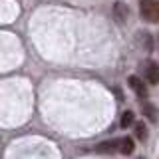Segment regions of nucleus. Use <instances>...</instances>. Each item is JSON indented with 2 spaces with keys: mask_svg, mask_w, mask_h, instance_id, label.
Segmentation results:
<instances>
[{
  "mask_svg": "<svg viewBox=\"0 0 159 159\" xmlns=\"http://www.w3.org/2000/svg\"><path fill=\"white\" fill-rule=\"evenodd\" d=\"M116 149H119V139H111V141H102L96 147L98 153H113Z\"/></svg>",
  "mask_w": 159,
  "mask_h": 159,
  "instance_id": "obj_5",
  "label": "nucleus"
},
{
  "mask_svg": "<svg viewBox=\"0 0 159 159\" xmlns=\"http://www.w3.org/2000/svg\"><path fill=\"white\" fill-rule=\"evenodd\" d=\"M137 40H139V44H141L147 52H151V50H153V38H151V34H149V32H145V30L137 32Z\"/></svg>",
  "mask_w": 159,
  "mask_h": 159,
  "instance_id": "obj_6",
  "label": "nucleus"
},
{
  "mask_svg": "<svg viewBox=\"0 0 159 159\" xmlns=\"http://www.w3.org/2000/svg\"><path fill=\"white\" fill-rule=\"evenodd\" d=\"M133 149H135V145H133V139H131V137L119 139V151H121V153H125V155H131Z\"/></svg>",
  "mask_w": 159,
  "mask_h": 159,
  "instance_id": "obj_7",
  "label": "nucleus"
},
{
  "mask_svg": "<svg viewBox=\"0 0 159 159\" xmlns=\"http://www.w3.org/2000/svg\"><path fill=\"white\" fill-rule=\"evenodd\" d=\"M143 113H145V117L149 119V121H157V117H159V111H157V107L153 106V103H143Z\"/></svg>",
  "mask_w": 159,
  "mask_h": 159,
  "instance_id": "obj_8",
  "label": "nucleus"
},
{
  "mask_svg": "<svg viewBox=\"0 0 159 159\" xmlns=\"http://www.w3.org/2000/svg\"><path fill=\"white\" fill-rule=\"evenodd\" d=\"M133 119H135V116H133V111H123V116H121V121H119V125H121L123 129L129 127V125H133Z\"/></svg>",
  "mask_w": 159,
  "mask_h": 159,
  "instance_id": "obj_9",
  "label": "nucleus"
},
{
  "mask_svg": "<svg viewBox=\"0 0 159 159\" xmlns=\"http://www.w3.org/2000/svg\"><path fill=\"white\" fill-rule=\"evenodd\" d=\"M127 14H129V8L123 2H119V0H117V2L113 4V18H116V22L117 24H123L127 20Z\"/></svg>",
  "mask_w": 159,
  "mask_h": 159,
  "instance_id": "obj_4",
  "label": "nucleus"
},
{
  "mask_svg": "<svg viewBox=\"0 0 159 159\" xmlns=\"http://www.w3.org/2000/svg\"><path fill=\"white\" fill-rule=\"evenodd\" d=\"M127 84H129V88H131L133 92L139 96V99H145V98H147V86H145V84H143L137 76H129V78H127Z\"/></svg>",
  "mask_w": 159,
  "mask_h": 159,
  "instance_id": "obj_3",
  "label": "nucleus"
},
{
  "mask_svg": "<svg viewBox=\"0 0 159 159\" xmlns=\"http://www.w3.org/2000/svg\"><path fill=\"white\" fill-rule=\"evenodd\" d=\"M135 135H137L139 139H145V137H147V129H145V125H143V123H135Z\"/></svg>",
  "mask_w": 159,
  "mask_h": 159,
  "instance_id": "obj_10",
  "label": "nucleus"
},
{
  "mask_svg": "<svg viewBox=\"0 0 159 159\" xmlns=\"http://www.w3.org/2000/svg\"><path fill=\"white\" fill-rule=\"evenodd\" d=\"M139 12L141 18L151 24L159 22V0H139Z\"/></svg>",
  "mask_w": 159,
  "mask_h": 159,
  "instance_id": "obj_1",
  "label": "nucleus"
},
{
  "mask_svg": "<svg viewBox=\"0 0 159 159\" xmlns=\"http://www.w3.org/2000/svg\"><path fill=\"white\" fill-rule=\"evenodd\" d=\"M155 42H157V48H159V36H157V40H155Z\"/></svg>",
  "mask_w": 159,
  "mask_h": 159,
  "instance_id": "obj_11",
  "label": "nucleus"
},
{
  "mask_svg": "<svg viewBox=\"0 0 159 159\" xmlns=\"http://www.w3.org/2000/svg\"><path fill=\"white\" fill-rule=\"evenodd\" d=\"M143 78H145L147 84L157 86V84H159V64L153 62V60L143 62Z\"/></svg>",
  "mask_w": 159,
  "mask_h": 159,
  "instance_id": "obj_2",
  "label": "nucleus"
}]
</instances>
